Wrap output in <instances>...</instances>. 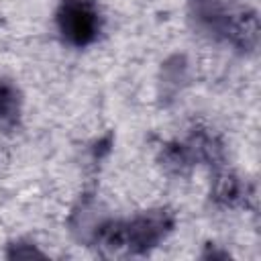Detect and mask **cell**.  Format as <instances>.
Segmentation results:
<instances>
[{"label":"cell","mask_w":261,"mask_h":261,"mask_svg":"<svg viewBox=\"0 0 261 261\" xmlns=\"http://www.w3.org/2000/svg\"><path fill=\"white\" fill-rule=\"evenodd\" d=\"M61 31L69 41L84 45L96 35V14L84 4H67L61 12Z\"/></svg>","instance_id":"1"}]
</instances>
